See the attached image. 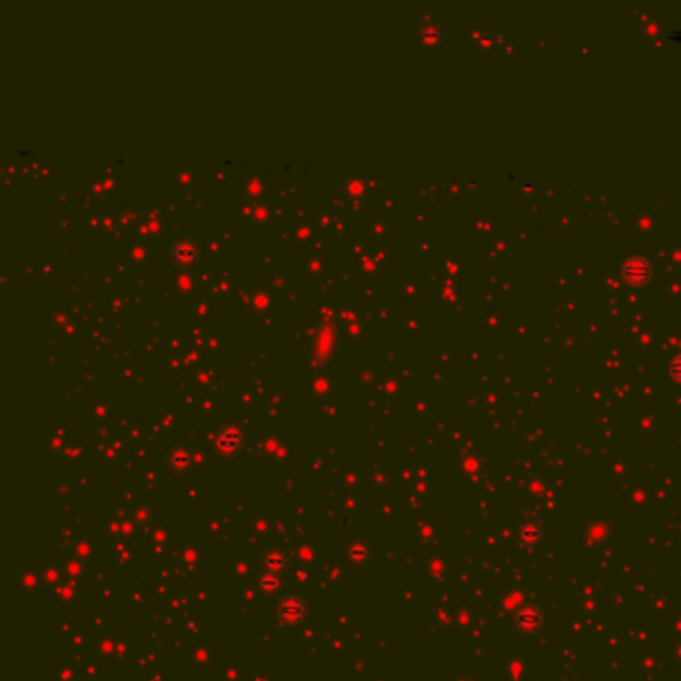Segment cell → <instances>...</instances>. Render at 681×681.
<instances>
[{"instance_id":"obj_3","label":"cell","mask_w":681,"mask_h":681,"mask_svg":"<svg viewBox=\"0 0 681 681\" xmlns=\"http://www.w3.org/2000/svg\"><path fill=\"white\" fill-rule=\"evenodd\" d=\"M622 276H624L627 284L641 286L652 276V264L641 256H629V258H626V262L622 264Z\"/></svg>"},{"instance_id":"obj_9","label":"cell","mask_w":681,"mask_h":681,"mask_svg":"<svg viewBox=\"0 0 681 681\" xmlns=\"http://www.w3.org/2000/svg\"><path fill=\"white\" fill-rule=\"evenodd\" d=\"M669 374H671V378H673L675 382H680L681 384V354L680 356H675V358L671 360V364H669Z\"/></svg>"},{"instance_id":"obj_8","label":"cell","mask_w":681,"mask_h":681,"mask_svg":"<svg viewBox=\"0 0 681 681\" xmlns=\"http://www.w3.org/2000/svg\"><path fill=\"white\" fill-rule=\"evenodd\" d=\"M190 454L184 450V447H176V450H172L170 454H168V466L172 468V470H176V472H184V470H188L190 468Z\"/></svg>"},{"instance_id":"obj_6","label":"cell","mask_w":681,"mask_h":681,"mask_svg":"<svg viewBox=\"0 0 681 681\" xmlns=\"http://www.w3.org/2000/svg\"><path fill=\"white\" fill-rule=\"evenodd\" d=\"M172 256L178 264H192L198 260V246H196L192 240L188 238H182L180 242L174 244L172 248Z\"/></svg>"},{"instance_id":"obj_5","label":"cell","mask_w":681,"mask_h":681,"mask_svg":"<svg viewBox=\"0 0 681 681\" xmlns=\"http://www.w3.org/2000/svg\"><path fill=\"white\" fill-rule=\"evenodd\" d=\"M278 615L282 622L298 624V622H302L304 615H306V605L300 601V598L290 596V598L282 599V603L278 605Z\"/></svg>"},{"instance_id":"obj_4","label":"cell","mask_w":681,"mask_h":681,"mask_svg":"<svg viewBox=\"0 0 681 681\" xmlns=\"http://www.w3.org/2000/svg\"><path fill=\"white\" fill-rule=\"evenodd\" d=\"M242 440H244V431L240 430L238 426H226V428L220 430L218 438H216V447H218L220 454L230 456V454H234L238 447L242 445Z\"/></svg>"},{"instance_id":"obj_7","label":"cell","mask_w":681,"mask_h":681,"mask_svg":"<svg viewBox=\"0 0 681 681\" xmlns=\"http://www.w3.org/2000/svg\"><path fill=\"white\" fill-rule=\"evenodd\" d=\"M442 36H444V30H442V27L438 24V22H424V24H420V28H417V41L422 42V44H426V46H433V44H438V42L442 41Z\"/></svg>"},{"instance_id":"obj_2","label":"cell","mask_w":681,"mask_h":681,"mask_svg":"<svg viewBox=\"0 0 681 681\" xmlns=\"http://www.w3.org/2000/svg\"><path fill=\"white\" fill-rule=\"evenodd\" d=\"M517 543L524 547V550H538L542 545L543 538H545V528H543L542 522L538 519H526L517 526Z\"/></svg>"},{"instance_id":"obj_1","label":"cell","mask_w":681,"mask_h":681,"mask_svg":"<svg viewBox=\"0 0 681 681\" xmlns=\"http://www.w3.org/2000/svg\"><path fill=\"white\" fill-rule=\"evenodd\" d=\"M512 626L522 636H538L545 626V613L536 603H522L512 613Z\"/></svg>"}]
</instances>
